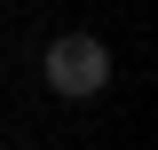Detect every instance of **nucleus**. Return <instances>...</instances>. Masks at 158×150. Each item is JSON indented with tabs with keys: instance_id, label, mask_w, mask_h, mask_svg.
I'll list each match as a JSON object with an SVG mask.
<instances>
[{
	"instance_id": "1",
	"label": "nucleus",
	"mask_w": 158,
	"mask_h": 150,
	"mask_svg": "<svg viewBox=\"0 0 158 150\" xmlns=\"http://www.w3.org/2000/svg\"><path fill=\"white\" fill-rule=\"evenodd\" d=\"M40 71H48V87L56 95H71V103H87V95L111 79V48H103L95 32H63L48 56H40Z\"/></svg>"
}]
</instances>
